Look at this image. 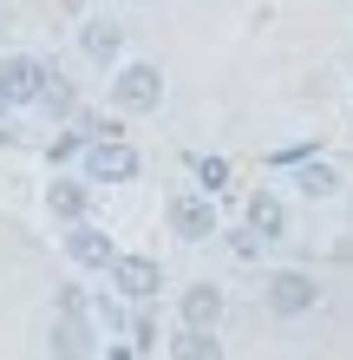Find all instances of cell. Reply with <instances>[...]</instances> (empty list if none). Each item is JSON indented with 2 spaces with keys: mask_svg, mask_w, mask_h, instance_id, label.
<instances>
[{
  "mask_svg": "<svg viewBox=\"0 0 353 360\" xmlns=\"http://www.w3.org/2000/svg\"><path fill=\"white\" fill-rule=\"evenodd\" d=\"M164 92H171V79H164L157 59H118L112 79H105V98H112V112L118 118H151Z\"/></svg>",
  "mask_w": 353,
  "mask_h": 360,
  "instance_id": "6da1fadb",
  "label": "cell"
},
{
  "mask_svg": "<svg viewBox=\"0 0 353 360\" xmlns=\"http://www.w3.org/2000/svg\"><path fill=\"white\" fill-rule=\"evenodd\" d=\"M79 177H86L92 190H118V184H138L144 177V151L131 138H86V151H79V164H72Z\"/></svg>",
  "mask_w": 353,
  "mask_h": 360,
  "instance_id": "7a4b0ae2",
  "label": "cell"
},
{
  "mask_svg": "<svg viewBox=\"0 0 353 360\" xmlns=\"http://www.w3.org/2000/svg\"><path fill=\"white\" fill-rule=\"evenodd\" d=\"M262 308L275 321H301V314L321 308V275L314 269H268L262 275Z\"/></svg>",
  "mask_w": 353,
  "mask_h": 360,
  "instance_id": "3957f363",
  "label": "cell"
},
{
  "mask_svg": "<svg viewBox=\"0 0 353 360\" xmlns=\"http://www.w3.org/2000/svg\"><path fill=\"white\" fill-rule=\"evenodd\" d=\"M105 282L124 308H151L157 295H164V262L157 256H144V249H118L112 269H105Z\"/></svg>",
  "mask_w": 353,
  "mask_h": 360,
  "instance_id": "277c9868",
  "label": "cell"
},
{
  "mask_svg": "<svg viewBox=\"0 0 353 360\" xmlns=\"http://www.w3.org/2000/svg\"><path fill=\"white\" fill-rule=\"evenodd\" d=\"M164 223H171V236L183 249H203V243L222 236V210H216V197H203V190H177L171 210H164Z\"/></svg>",
  "mask_w": 353,
  "mask_h": 360,
  "instance_id": "5b68a950",
  "label": "cell"
},
{
  "mask_svg": "<svg viewBox=\"0 0 353 360\" xmlns=\"http://www.w3.org/2000/svg\"><path fill=\"white\" fill-rule=\"evenodd\" d=\"M46 79H53V59L7 53V59H0V98H7V112H33L39 92H46Z\"/></svg>",
  "mask_w": 353,
  "mask_h": 360,
  "instance_id": "8992f818",
  "label": "cell"
},
{
  "mask_svg": "<svg viewBox=\"0 0 353 360\" xmlns=\"http://www.w3.org/2000/svg\"><path fill=\"white\" fill-rule=\"evenodd\" d=\"M46 354L53 360H98V321H92V308H53Z\"/></svg>",
  "mask_w": 353,
  "mask_h": 360,
  "instance_id": "52a82bcc",
  "label": "cell"
},
{
  "mask_svg": "<svg viewBox=\"0 0 353 360\" xmlns=\"http://www.w3.org/2000/svg\"><path fill=\"white\" fill-rule=\"evenodd\" d=\"M59 249H66V262L79 269V275H105L112 269V256H118V236L105 223H66V236H59Z\"/></svg>",
  "mask_w": 353,
  "mask_h": 360,
  "instance_id": "ba28073f",
  "label": "cell"
},
{
  "mask_svg": "<svg viewBox=\"0 0 353 360\" xmlns=\"http://www.w3.org/2000/svg\"><path fill=\"white\" fill-rule=\"evenodd\" d=\"M242 229H248V236H262L268 249H275V243H288V229H295V217H288V197H281V190H248V197H242Z\"/></svg>",
  "mask_w": 353,
  "mask_h": 360,
  "instance_id": "9c48e42d",
  "label": "cell"
},
{
  "mask_svg": "<svg viewBox=\"0 0 353 360\" xmlns=\"http://www.w3.org/2000/svg\"><path fill=\"white\" fill-rule=\"evenodd\" d=\"M79 59L98 66V72H112L118 59H131V53H124V27L112 13H86V20H79Z\"/></svg>",
  "mask_w": 353,
  "mask_h": 360,
  "instance_id": "30bf717a",
  "label": "cell"
},
{
  "mask_svg": "<svg viewBox=\"0 0 353 360\" xmlns=\"http://www.w3.org/2000/svg\"><path fill=\"white\" fill-rule=\"evenodd\" d=\"M222 314H229L222 282H183L177 288V328H210V334H222Z\"/></svg>",
  "mask_w": 353,
  "mask_h": 360,
  "instance_id": "8fae6325",
  "label": "cell"
},
{
  "mask_svg": "<svg viewBox=\"0 0 353 360\" xmlns=\"http://www.w3.org/2000/svg\"><path fill=\"white\" fill-rule=\"evenodd\" d=\"M46 217L66 229V223H86L92 217V184L79 177V171H59L53 184H46Z\"/></svg>",
  "mask_w": 353,
  "mask_h": 360,
  "instance_id": "7c38bea8",
  "label": "cell"
},
{
  "mask_svg": "<svg viewBox=\"0 0 353 360\" xmlns=\"http://www.w3.org/2000/svg\"><path fill=\"white\" fill-rule=\"evenodd\" d=\"M288 171H295V197H307V203L340 197V171L327 158H301V164H288Z\"/></svg>",
  "mask_w": 353,
  "mask_h": 360,
  "instance_id": "4fadbf2b",
  "label": "cell"
},
{
  "mask_svg": "<svg viewBox=\"0 0 353 360\" xmlns=\"http://www.w3.org/2000/svg\"><path fill=\"white\" fill-rule=\"evenodd\" d=\"M164 354H171V360H222V334H210V328H177L171 341H164Z\"/></svg>",
  "mask_w": 353,
  "mask_h": 360,
  "instance_id": "5bb4252c",
  "label": "cell"
},
{
  "mask_svg": "<svg viewBox=\"0 0 353 360\" xmlns=\"http://www.w3.org/2000/svg\"><path fill=\"white\" fill-rule=\"evenodd\" d=\"M190 177H197V190H203V197H222V190H229V158H216V151H197L190 158Z\"/></svg>",
  "mask_w": 353,
  "mask_h": 360,
  "instance_id": "9a60e30c",
  "label": "cell"
},
{
  "mask_svg": "<svg viewBox=\"0 0 353 360\" xmlns=\"http://www.w3.org/2000/svg\"><path fill=\"white\" fill-rule=\"evenodd\" d=\"M33 112H46V118H66V124H72V118H79V86H72V79H59V72H53Z\"/></svg>",
  "mask_w": 353,
  "mask_h": 360,
  "instance_id": "2e32d148",
  "label": "cell"
},
{
  "mask_svg": "<svg viewBox=\"0 0 353 360\" xmlns=\"http://www.w3.org/2000/svg\"><path fill=\"white\" fill-rule=\"evenodd\" d=\"M124 334H131V341H124V347L151 354V347H157V314H151V308H138V314H131V328H124Z\"/></svg>",
  "mask_w": 353,
  "mask_h": 360,
  "instance_id": "e0dca14e",
  "label": "cell"
},
{
  "mask_svg": "<svg viewBox=\"0 0 353 360\" xmlns=\"http://www.w3.org/2000/svg\"><path fill=\"white\" fill-rule=\"evenodd\" d=\"M262 249H268V243H262V236H248L242 223L229 229V256H236V262H262Z\"/></svg>",
  "mask_w": 353,
  "mask_h": 360,
  "instance_id": "ac0fdd59",
  "label": "cell"
},
{
  "mask_svg": "<svg viewBox=\"0 0 353 360\" xmlns=\"http://www.w3.org/2000/svg\"><path fill=\"white\" fill-rule=\"evenodd\" d=\"M98 360H138V347H105Z\"/></svg>",
  "mask_w": 353,
  "mask_h": 360,
  "instance_id": "d6986e66",
  "label": "cell"
},
{
  "mask_svg": "<svg viewBox=\"0 0 353 360\" xmlns=\"http://www.w3.org/2000/svg\"><path fill=\"white\" fill-rule=\"evenodd\" d=\"M7 118H13V112H7V98H0V124H7Z\"/></svg>",
  "mask_w": 353,
  "mask_h": 360,
  "instance_id": "ffe728a7",
  "label": "cell"
},
{
  "mask_svg": "<svg viewBox=\"0 0 353 360\" xmlns=\"http://www.w3.org/2000/svg\"><path fill=\"white\" fill-rule=\"evenodd\" d=\"M124 7H151V0H124Z\"/></svg>",
  "mask_w": 353,
  "mask_h": 360,
  "instance_id": "44dd1931",
  "label": "cell"
}]
</instances>
